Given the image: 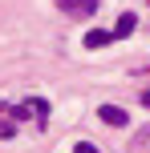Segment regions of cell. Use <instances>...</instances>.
I'll return each instance as SVG.
<instances>
[{
  "label": "cell",
  "mask_w": 150,
  "mask_h": 153,
  "mask_svg": "<svg viewBox=\"0 0 150 153\" xmlns=\"http://www.w3.org/2000/svg\"><path fill=\"white\" fill-rule=\"evenodd\" d=\"M142 105H150V89H146V93H142Z\"/></svg>",
  "instance_id": "7"
},
{
  "label": "cell",
  "mask_w": 150,
  "mask_h": 153,
  "mask_svg": "<svg viewBox=\"0 0 150 153\" xmlns=\"http://www.w3.org/2000/svg\"><path fill=\"white\" fill-rule=\"evenodd\" d=\"M8 137H16V125L12 121H0V141H8Z\"/></svg>",
  "instance_id": "5"
},
{
  "label": "cell",
  "mask_w": 150,
  "mask_h": 153,
  "mask_svg": "<svg viewBox=\"0 0 150 153\" xmlns=\"http://www.w3.org/2000/svg\"><path fill=\"white\" fill-rule=\"evenodd\" d=\"M97 4H102V0H61V12H69V16H93Z\"/></svg>",
  "instance_id": "2"
},
{
  "label": "cell",
  "mask_w": 150,
  "mask_h": 153,
  "mask_svg": "<svg viewBox=\"0 0 150 153\" xmlns=\"http://www.w3.org/2000/svg\"><path fill=\"white\" fill-rule=\"evenodd\" d=\"M110 40H118V36L106 32V28H89V32H85V45H89V48H106Z\"/></svg>",
  "instance_id": "3"
},
{
  "label": "cell",
  "mask_w": 150,
  "mask_h": 153,
  "mask_svg": "<svg viewBox=\"0 0 150 153\" xmlns=\"http://www.w3.org/2000/svg\"><path fill=\"white\" fill-rule=\"evenodd\" d=\"M73 153H102V149H97V145H89V141H77V149H73Z\"/></svg>",
  "instance_id": "6"
},
{
  "label": "cell",
  "mask_w": 150,
  "mask_h": 153,
  "mask_svg": "<svg viewBox=\"0 0 150 153\" xmlns=\"http://www.w3.org/2000/svg\"><path fill=\"white\" fill-rule=\"evenodd\" d=\"M97 117H102L106 125H114V129H126V125H130V113H126V109H118V105H102V109H97Z\"/></svg>",
  "instance_id": "1"
},
{
  "label": "cell",
  "mask_w": 150,
  "mask_h": 153,
  "mask_svg": "<svg viewBox=\"0 0 150 153\" xmlns=\"http://www.w3.org/2000/svg\"><path fill=\"white\" fill-rule=\"evenodd\" d=\"M134 28H138V16H134V12H122L118 24H114V36H130Z\"/></svg>",
  "instance_id": "4"
}]
</instances>
